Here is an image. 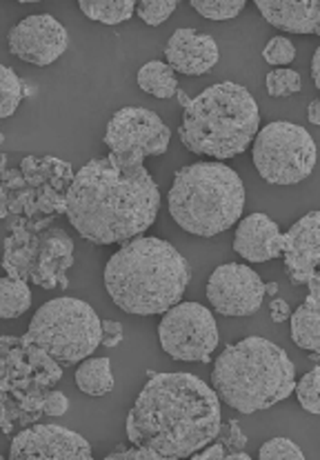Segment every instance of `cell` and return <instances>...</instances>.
I'll return each instance as SVG.
<instances>
[{
    "mask_svg": "<svg viewBox=\"0 0 320 460\" xmlns=\"http://www.w3.org/2000/svg\"><path fill=\"white\" fill-rule=\"evenodd\" d=\"M169 214L194 236L209 238L238 223L244 208V185L225 163H196L173 176L167 194Z\"/></svg>",
    "mask_w": 320,
    "mask_h": 460,
    "instance_id": "cell-6",
    "label": "cell"
},
{
    "mask_svg": "<svg viewBox=\"0 0 320 460\" xmlns=\"http://www.w3.org/2000/svg\"><path fill=\"white\" fill-rule=\"evenodd\" d=\"M69 410V401L60 392H47L45 396V416H63Z\"/></svg>",
    "mask_w": 320,
    "mask_h": 460,
    "instance_id": "cell-35",
    "label": "cell"
},
{
    "mask_svg": "<svg viewBox=\"0 0 320 460\" xmlns=\"http://www.w3.org/2000/svg\"><path fill=\"white\" fill-rule=\"evenodd\" d=\"M309 294L305 303L291 314V341L296 347L309 351L314 360L320 358V276L307 280Z\"/></svg>",
    "mask_w": 320,
    "mask_h": 460,
    "instance_id": "cell-21",
    "label": "cell"
},
{
    "mask_svg": "<svg viewBox=\"0 0 320 460\" xmlns=\"http://www.w3.org/2000/svg\"><path fill=\"white\" fill-rule=\"evenodd\" d=\"M294 392L305 411H309V414H320V367H314L312 372L305 374V376L296 383Z\"/></svg>",
    "mask_w": 320,
    "mask_h": 460,
    "instance_id": "cell-29",
    "label": "cell"
},
{
    "mask_svg": "<svg viewBox=\"0 0 320 460\" xmlns=\"http://www.w3.org/2000/svg\"><path fill=\"white\" fill-rule=\"evenodd\" d=\"M211 378L220 401L240 414L270 410L296 389V367L289 356L261 336L225 347L216 358Z\"/></svg>",
    "mask_w": 320,
    "mask_h": 460,
    "instance_id": "cell-4",
    "label": "cell"
},
{
    "mask_svg": "<svg viewBox=\"0 0 320 460\" xmlns=\"http://www.w3.org/2000/svg\"><path fill=\"white\" fill-rule=\"evenodd\" d=\"M164 56L173 72L185 76H202L211 72L220 58L216 40L209 34H200L196 30H176L164 45Z\"/></svg>",
    "mask_w": 320,
    "mask_h": 460,
    "instance_id": "cell-18",
    "label": "cell"
},
{
    "mask_svg": "<svg viewBox=\"0 0 320 460\" xmlns=\"http://www.w3.org/2000/svg\"><path fill=\"white\" fill-rule=\"evenodd\" d=\"M267 294H271V296L279 294V285H276V283H270V285H267Z\"/></svg>",
    "mask_w": 320,
    "mask_h": 460,
    "instance_id": "cell-42",
    "label": "cell"
},
{
    "mask_svg": "<svg viewBox=\"0 0 320 460\" xmlns=\"http://www.w3.org/2000/svg\"><path fill=\"white\" fill-rule=\"evenodd\" d=\"M312 78H314V84L320 89V47L312 58Z\"/></svg>",
    "mask_w": 320,
    "mask_h": 460,
    "instance_id": "cell-40",
    "label": "cell"
},
{
    "mask_svg": "<svg viewBox=\"0 0 320 460\" xmlns=\"http://www.w3.org/2000/svg\"><path fill=\"white\" fill-rule=\"evenodd\" d=\"M270 312H271V321L282 323V321H287V316H289V305H287L285 300L274 298L270 303Z\"/></svg>",
    "mask_w": 320,
    "mask_h": 460,
    "instance_id": "cell-38",
    "label": "cell"
},
{
    "mask_svg": "<svg viewBox=\"0 0 320 460\" xmlns=\"http://www.w3.org/2000/svg\"><path fill=\"white\" fill-rule=\"evenodd\" d=\"M262 58L270 65H274V67H287V65L294 63L296 58L294 42L285 39V36H276V39H271L267 42L265 49H262Z\"/></svg>",
    "mask_w": 320,
    "mask_h": 460,
    "instance_id": "cell-32",
    "label": "cell"
},
{
    "mask_svg": "<svg viewBox=\"0 0 320 460\" xmlns=\"http://www.w3.org/2000/svg\"><path fill=\"white\" fill-rule=\"evenodd\" d=\"M253 165L271 185H296L312 176L318 149L307 129L300 125L274 120L253 138Z\"/></svg>",
    "mask_w": 320,
    "mask_h": 460,
    "instance_id": "cell-8",
    "label": "cell"
},
{
    "mask_svg": "<svg viewBox=\"0 0 320 460\" xmlns=\"http://www.w3.org/2000/svg\"><path fill=\"white\" fill-rule=\"evenodd\" d=\"M225 460H249L247 452H227V458Z\"/></svg>",
    "mask_w": 320,
    "mask_h": 460,
    "instance_id": "cell-41",
    "label": "cell"
},
{
    "mask_svg": "<svg viewBox=\"0 0 320 460\" xmlns=\"http://www.w3.org/2000/svg\"><path fill=\"white\" fill-rule=\"evenodd\" d=\"M267 285L261 276L240 262L216 267L207 280V300L223 316H252L265 300Z\"/></svg>",
    "mask_w": 320,
    "mask_h": 460,
    "instance_id": "cell-12",
    "label": "cell"
},
{
    "mask_svg": "<svg viewBox=\"0 0 320 460\" xmlns=\"http://www.w3.org/2000/svg\"><path fill=\"white\" fill-rule=\"evenodd\" d=\"M307 119H309V123H312V125H318L320 127V98H316V101L309 102Z\"/></svg>",
    "mask_w": 320,
    "mask_h": 460,
    "instance_id": "cell-39",
    "label": "cell"
},
{
    "mask_svg": "<svg viewBox=\"0 0 320 460\" xmlns=\"http://www.w3.org/2000/svg\"><path fill=\"white\" fill-rule=\"evenodd\" d=\"M105 458L107 460H145V458L160 460L156 452H152V449L147 447H136V445H131V449H125V445H119V449Z\"/></svg>",
    "mask_w": 320,
    "mask_h": 460,
    "instance_id": "cell-34",
    "label": "cell"
},
{
    "mask_svg": "<svg viewBox=\"0 0 320 460\" xmlns=\"http://www.w3.org/2000/svg\"><path fill=\"white\" fill-rule=\"evenodd\" d=\"M0 93H3L0 116H3V119H9V116L18 110L25 92H22V81L13 74L12 67H7V65L0 67Z\"/></svg>",
    "mask_w": 320,
    "mask_h": 460,
    "instance_id": "cell-26",
    "label": "cell"
},
{
    "mask_svg": "<svg viewBox=\"0 0 320 460\" xmlns=\"http://www.w3.org/2000/svg\"><path fill=\"white\" fill-rule=\"evenodd\" d=\"M190 4L209 21H229L244 9V0H191Z\"/></svg>",
    "mask_w": 320,
    "mask_h": 460,
    "instance_id": "cell-27",
    "label": "cell"
},
{
    "mask_svg": "<svg viewBox=\"0 0 320 460\" xmlns=\"http://www.w3.org/2000/svg\"><path fill=\"white\" fill-rule=\"evenodd\" d=\"M63 378V365L30 336L0 341V398L45 396Z\"/></svg>",
    "mask_w": 320,
    "mask_h": 460,
    "instance_id": "cell-9",
    "label": "cell"
},
{
    "mask_svg": "<svg viewBox=\"0 0 320 460\" xmlns=\"http://www.w3.org/2000/svg\"><path fill=\"white\" fill-rule=\"evenodd\" d=\"M74 265V243L63 229H47L39 234V252H36L31 279L42 289L69 288L67 270Z\"/></svg>",
    "mask_w": 320,
    "mask_h": 460,
    "instance_id": "cell-17",
    "label": "cell"
},
{
    "mask_svg": "<svg viewBox=\"0 0 320 460\" xmlns=\"http://www.w3.org/2000/svg\"><path fill=\"white\" fill-rule=\"evenodd\" d=\"M258 12L276 30L287 34L320 36V3L314 0H256Z\"/></svg>",
    "mask_w": 320,
    "mask_h": 460,
    "instance_id": "cell-20",
    "label": "cell"
},
{
    "mask_svg": "<svg viewBox=\"0 0 320 460\" xmlns=\"http://www.w3.org/2000/svg\"><path fill=\"white\" fill-rule=\"evenodd\" d=\"M220 396L194 374H156L127 416V440L160 460L191 458L218 438Z\"/></svg>",
    "mask_w": 320,
    "mask_h": 460,
    "instance_id": "cell-1",
    "label": "cell"
},
{
    "mask_svg": "<svg viewBox=\"0 0 320 460\" xmlns=\"http://www.w3.org/2000/svg\"><path fill=\"white\" fill-rule=\"evenodd\" d=\"M76 385L87 396H105L114 389L110 358H87L80 363L76 372Z\"/></svg>",
    "mask_w": 320,
    "mask_h": 460,
    "instance_id": "cell-23",
    "label": "cell"
},
{
    "mask_svg": "<svg viewBox=\"0 0 320 460\" xmlns=\"http://www.w3.org/2000/svg\"><path fill=\"white\" fill-rule=\"evenodd\" d=\"M234 252L249 262H267L285 252V234L265 214H249L238 223Z\"/></svg>",
    "mask_w": 320,
    "mask_h": 460,
    "instance_id": "cell-19",
    "label": "cell"
},
{
    "mask_svg": "<svg viewBox=\"0 0 320 460\" xmlns=\"http://www.w3.org/2000/svg\"><path fill=\"white\" fill-rule=\"evenodd\" d=\"M31 305V292L25 280L4 276L0 280V318L12 321V318L22 316Z\"/></svg>",
    "mask_w": 320,
    "mask_h": 460,
    "instance_id": "cell-24",
    "label": "cell"
},
{
    "mask_svg": "<svg viewBox=\"0 0 320 460\" xmlns=\"http://www.w3.org/2000/svg\"><path fill=\"white\" fill-rule=\"evenodd\" d=\"M191 280L185 256L167 241L138 236L107 261L105 288L127 314L154 316L182 300Z\"/></svg>",
    "mask_w": 320,
    "mask_h": 460,
    "instance_id": "cell-3",
    "label": "cell"
},
{
    "mask_svg": "<svg viewBox=\"0 0 320 460\" xmlns=\"http://www.w3.org/2000/svg\"><path fill=\"white\" fill-rule=\"evenodd\" d=\"M138 87L156 98H173L181 92L176 72L163 60H149L138 69Z\"/></svg>",
    "mask_w": 320,
    "mask_h": 460,
    "instance_id": "cell-22",
    "label": "cell"
},
{
    "mask_svg": "<svg viewBox=\"0 0 320 460\" xmlns=\"http://www.w3.org/2000/svg\"><path fill=\"white\" fill-rule=\"evenodd\" d=\"M218 440L229 449V452H244V447H247V436L240 429L238 420H229L225 422V425H220Z\"/></svg>",
    "mask_w": 320,
    "mask_h": 460,
    "instance_id": "cell-33",
    "label": "cell"
},
{
    "mask_svg": "<svg viewBox=\"0 0 320 460\" xmlns=\"http://www.w3.org/2000/svg\"><path fill=\"white\" fill-rule=\"evenodd\" d=\"M282 258L291 283L307 285L309 279L320 276V211H309L291 225Z\"/></svg>",
    "mask_w": 320,
    "mask_h": 460,
    "instance_id": "cell-16",
    "label": "cell"
},
{
    "mask_svg": "<svg viewBox=\"0 0 320 460\" xmlns=\"http://www.w3.org/2000/svg\"><path fill=\"white\" fill-rule=\"evenodd\" d=\"M172 131L158 114L145 107H122L107 125L105 145L114 167H140L147 156H163L169 149Z\"/></svg>",
    "mask_w": 320,
    "mask_h": 460,
    "instance_id": "cell-10",
    "label": "cell"
},
{
    "mask_svg": "<svg viewBox=\"0 0 320 460\" xmlns=\"http://www.w3.org/2000/svg\"><path fill=\"white\" fill-rule=\"evenodd\" d=\"M12 460H92V447L76 431L60 425L27 427L13 436Z\"/></svg>",
    "mask_w": 320,
    "mask_h": 460,
    "instance_id": "cell-14",
    "label": "cell"
},
{
    "mask_svg": "<svg viewBox=\"0 0 320 460\" xmlns=\"http://www.w3.org/2000/svg\"><path fill=\"white\" fill-rule=\"evenodd\" d=\"M160 347L173 360L209 363L218 345L214 316L200 303H178L167 309L158 325Z\"/></svg>",
    "mask_w": 320,
    "mask_h": 460,
    "instance_id": "cell-11",
    "label": "cell"
},
{
    "mask_svg": "<svg viewBox=\"0 0 320 460\" xmlns=\"http://www.w3.org/2000/svg\"><path fill=\"white\" fill-rule=\"evenodd\" d=\"M21 172L34 190L40 216L56 218L67 214L69 190L76 178L69 163L54 156H27L21 161Z\"/></svg>",
    "mask_w": 320,
    "mask_h": 460,
    "instance_id": "cell-15",
    "label": "cell"
},
{
    "mask_svg": "<svg viewBox=\"0 0 320 460\" xmlns=\"http://www.w3.org/2000/svg\"><path fill=\"white\" fill-rule=\"evenodd\" d=\"M261 460H303L305 454L294 440L289 438H271L258 452Z\"/></svg>",
    "mask_w": 320,
    "mask_h": 460,
    "instance_id": "cell-31",
    "label": "cell"
},
{
    "mask_svg": "<svg viewBox=\"0 0 320 460\" xmlns=\"http://www.w3.org/2000/svg\"><path fill=\"white\" fill-rule=\"evenodd\" d=\"M261 131V111L247 87L218 83L185 105L181 134L191 154L216 161L240 156Z\"/></svg>",
    "mask_w": 320,
    "mask_h": 460,
    "instance_id": "cell-5",
    "label": "cell"
},
{
    "mask_svg": "<svg viewBox=\"0 0 320 460\" xmlns=\"http://www.w3.org/2000/svg\"><path fill=\"white\" fill-rule=\"evenodd\" d=\"M80 12L92 21L102 22V25H119V22L129 21L134 16L138 4L134 0H107V3H92V0H80Z\"/></svg>",
    "mask_w": 320,
    "mask_h": 460,
    "instance_id": "cell-25",
    "label": "cell"
},
{
    "mask_svg": "<svg viewBox=\"0 0 320 460\" xmlns=\"http://www.w3.org/2000/svg\"><path fill=\"white\" fill-rule=\"evenodd\" d=\"M160 209V190L140 167L120 169L110 158H93L74 178L67 218L93 245L127 243L147 232Z\"/></svg>",
    "mask_w": 320,
    "mask_h": 460,
    "instance_id": "cell-2",
    "label": "cell"
},
{
    "mask_svg": "<svg viewBox=\"0 0 320 460\" xmlns=\"http://www.w3.org/2000/svg\"><path fill=\"white\" fill-rule=\"evenodd\" d=\"M176 9H178L176 0H143V3H138L136 12H138V16L143 18L147 25L156 27V25H163V22L167 21Z\"/></svg>",
    "mask_w": 320,
    "mask_h": 460,
    "instance_id": "cell-30",
    "label": "cell"
},
{
    "mask_svg": "<svg viewBox=\"0 0 320 460\" xmlns=\"http://www.w3.org/2000/svg\"><path fill=\"white\" fill-rule=\"evenodd\" d=\"M7 42L13 56L30 65L47 67L67 51L69 36L67 30L54 16L36 13V16H27L18 25H13Z\"/></svg>",
    "mask_w": 320,
    "mask_h": 460,
    "instance_id": "cell-13",
    "label": "cell"
},
{
    "mask_svg": "<svg viewBox=\"0 0 320 460\" xmlns=\"http://www.w3.org/2000/svg\"><path fill=\"white\" fill-rule=\"evenodd\" d=\"M27 336L45 347L60 365L80 363L102 342V321L80 298L47 300L31 318Z\"/></svg>",
    "mask_w": 320,
    "mask_h": 460,
    "instance_id": "cell-7",
    "label": "cell"
},
{
    "mask_svg": "<svg viewBox=\"0 0 320 460\" xmlns=\"http://www.w3.org/2000/svg\"><path fill=\"white\" fill-rule=\"evenodd\" d=\"M191 458H196V460H225V458H227V452H225V445L218 440V443H214V445L209 443L205 449L196 452Z\"/></svg>",
    "mask_w": 320,
    "mask_h": 460,
    "instance_id": "cell-37",
    "label": "cell"
},
{
    "mask_svg": "<svg viewBox=\"0 0 320 460\" xmlns=\"http://www.w3.org/2000/svg\"><path fill=\"white\" fill-rule=\"evenodd\" d=\"M125 338V330L119 321H102V347H119Z\"/></svg>",
    "mask_w": 320,
    "mask_h": 460,
    "instance_id": "cell-36",
    "label": "cell"
},
{
    "mask_svg": "<svg viewBox=\"0 0 320 460\" xmlns=\"http://www.w3.org/2000/svg\"><path fill=\"white\" fill-rule=\"evenodd\" d=\"M267 93L271 98H287L291 93H298L300 87H303V81H300V74L294 72L289 67H279L274 72L267 74Z\"/></svg>",
    "mask_w": 320,
    "mask_h": 460,
    "instance_id": "cell-28",
    "label": "cell"
}]
</instances>
